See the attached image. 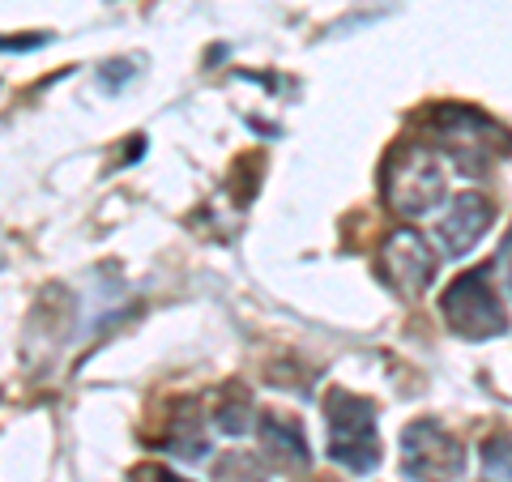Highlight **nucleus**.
<instances>
[{
  "mask_svg": "<svg viewBox=\"0 0 512 482\" xmlns=\"http://www.w3.org/2000/svg\"><path fill=\"white\" fill-rule=\"evenodd\" d=\"M427 133L436 137V146L453 158L466 175H487V167L508 150V133L495 120H487L483 111L444 103L427 116Z\"/></svg>",
  "mask_w": 512,
  "mask_h": 482,
  "instance_id": "1",
  "label": "nucleus"
},
{
  "mask_svg": "<svg viewBox=\"0 0 512 482\" xmlns=\"http://www.w3.org/2000/svg\"><path fill=\"white\" fill-rule=\"evenodd\" d=\"M325 427H329V457L346 465L350 474H372L380 465V436H376V410L346 389L325 393Z\"/></svg>",
  "mask_w": 512,
  "mask_h": 482,
  "instance_id": "2",
  "label": "nucleus"
},
{
  "mask_svg": "<svg viewBox=\"0 0 512 482\" xmlns=\"http://www.w3.org/2000/svg\"><path fill=\"white\" fill-rule=\"evenodd\" d=\"M444 192H448V184H444L440 158L427 146H419V141H406V146L389 158V171H384V201H389L393 214L423 218L431 210H440Z\"/></svg>",
  "mask_w": 512,
  "mask_h": 482,
  "instance_id": "3",
  "label": "nucleus"
},
{
  "mask_svg": "<svg viewBox=\"0 0 512 482\" xmlns=\"http://www.w3.org/2000/svg\"><path fill=\"white\" fill-rule=\"evenodd\" d=\"M440 312L448 320V329L457 337H466V342H491V337L508 333V312L491 286V265L461 273L440 295Z\"/></svg>",
  "mask_w": 512,
  "mask_h": 482,
  "instance_id": "4",
  "label": "nucleus"
},
{
  "mask_svg": "<svg viewBox=\"0 0 512 482\" xmlns=\"http://www.w3.org/2000/svg\"><path fill=\"white\" fill-rule=\"evenodd\" d=\"M402 474L410 482H457L466 478V448L436 419H414L402 431Z\"/></svg>",
  "mask_w": 512,
  "mask_h": 482,
  "instance_id": "5",
  "label": "nucleus"
},
{
  "mask_svg": "<svg viewBox=\"0 0 512 482\" xmlns=\"http://www.w3.org/2000/svg\"><path fill=\"white\" fill-rule=\"evenodd\" d=\"M380 269L389 286L402 299H419L431 282H436V252L427 248V239L419 231H393L384 235V248H380Z\"/></svg>",
  "mask_w": 512,
  "mask_h": 482,
  "instance_id": "6",
  "label": "nucleus"
},
{
  "mask_svg": "<svg viewBox=\"0 0 512 482\" xmlns=\"http://www.w3.org/2000/svg\"><path fill=\"white\" fill-rule=\"evenodd\" d=\"M491 218H495V210H491L487 197H478V192H466V197H457L453 210L444 214L440 231H436L440 252H444V256H466V252H474V244L487 235Z\"/></svg>",
  "mask_w": 512,
  "mask_h": 482,
  "instance_id": "7",
  "label": "nucleus"
},
{
  "mask_svg": "<svg viewBox=\"0 0 512 482\" xmlns=\"http://www.w3.org/2000/svg\"><path fill=\"white\" fill-rule=\"evenodd\" d=\"M256 436H261V453L282 465V470H295L303 474L312 465V453H308V440H303V427L295 419H282V414H261L256 419Z\"/></svg>",
  "mask_w": 512,
  "mask_h": 482,
  "instance_id": "8",
  "label": "nucleus"
},
{
  "mask_svg": "<svg viewBox=\"0 0 512 482\" xmlns=\"http://www.w3.org/2000/svg\"><path fill=\"white\" fill-rule=\"evenodd\" d=\"M214 427L222 431V436H248V431L256 427V410L248 406V401H222V406L214 410Z\"/></svg>",
  "mask_w": 512,
  "mask_h": 482,
  "instance_id": "9",
  "label": "nucleus"
},
{
  "mask_svg": "<svg viewBox=\"0 0 512 482\" xmlns=\"http://www.w3.org/2000/svg\"><path fill=\"white\" fill-rule=\"evenodd\" d=\"M483 465L495 482H512V440L508 436H491L483 444Z\"/></svg>",
  "mask_w": 512,
  "mask_h": 482,
  "instance_id": "10",
  "label": "nucleus"
},
{
  "mask_svg": "<svg viewBox=\"0 0 512 482\" xmlns=\"http://www.w3.org/2000/svg\"><path fill=\"white\" fill-rule=\"evenodd\" d=\"M491 269H500L504 273V286L512 291V231L504 235V244H500V252H495V261H491Z\"/></svg>",
  "mask_w": 512,
  "mask_h": 482,
  "instance_id": "11",
  "label": "nucleus"
},
{
  "mask_svg": "<svg viewBox=\"0 0 512 482\" xmlns=\"http://www.w3.org/2000/svg\"><path fill=\"white\" fill-rule=\"evenodd\" d=\"M47 35H30V39H0V52H35V47H43Z\"/></svg>",
  "mask_w": 512,
  "mask_h": 482,
  "instance_id": "12",
  "label": "nucleus"
},
{
  "mask_svg": "<svg viewBox=\"0 0 512 482\" xmlns=\"http://www.w3.org/2000/svg\"><path fill=\"white\" fill-rule=\"evenodd\" d=\"M154 482H184V478H175V474H167V470H154Z\"/></svg>",
  "mask_w": 512,
  "mask_h": 482,
  "instance_id": "13",
  "label": "nucleus"
}]
</instances>
